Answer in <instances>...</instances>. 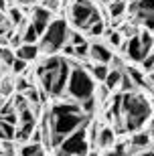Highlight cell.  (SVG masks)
I'll return each instance as SVG.
<instances>
[{"mask_svg": "<svg viewBox=\"0 0 154 156\" xmlns=\"http://www.w3.org/2000/svg\"><path fill=\"white\" fill-rule=\"evenodd\" d=\"M69 75H71V67L63 57H53L45 59L43 65L37 67V77L41 81V89L47 91L53 98L63 95V91L67 89L69 83Z\"/></svg>", "mask_w": 154, "mask_h": 156, "instance_id": "obj_2", "label": "cell"}, {"mask_svg": "<svg viewBox=\"0 0 154 156\" xmlns=\"http://www.w3.org/2000/svg\"><path fill=\"white\" fill-rule=\"evenodd\" d=\"M10 43L18 49V47H20V37H18V35H16V37H10Z\"/></svg>", "mask_w": 154, "mask_h": 156, "instance_id": "obj_40", "label": "cell"}, {"mask_svg": "<svg viewBox=\"0 0 154 156\" xmlns=\"http://www.w3.org/2000/svg\"><path fill=\"white\" fill-rule=\"evenodd\" d=\"M102 2H108V0H102Z\"/></svg>", "mask_w": 154, "mask_h": 156, "instance_id": "obj_46", "label": "cell"}, {"mask_svg": "<svg viewBox=\"0 0 154 156\" xmlns=\"http://www.w3.org/2000/svg\"><path fill=\"white\" fill-rule=\"evenodd\" d=\"M148 83L154 87V71H150V77H148Z\"/></svg>", "mask_w": 154, "mask_h": 156, "instance_id": "obj_41", "label": "cell"}, {"mask_svg": "<svg viewBox=\"0 0 154 156\" xmlns=\"http://www.w3.org/2000/svg\"><path fill=\"white\" fill-rule=\"evenodd\" d=\"M16 87H14V83H12L10 79H4L2 83H0V95H4V98H8V95H12V91H14Z\"/></svg>", "mask_w": 154, "mask_h": 156, "instance_id": "obj_28", "label": "cell"}, {"mask_svg": "<svg viewBox=\"0 0 154 156\" xmlns=\"http://www.w3.org/2000/svg\"><path fill=\"white\" fill-rule=\"evenodd\" d=\"M8 14H10V20L14 24H20V23H23V12L18 10V8H10V10H8Z\"/></svg>", "mask_w": 154, "mask_h": 156, "instance_id": "obj_34", "label": "cell"}, {"mask_svg": "<svg viewBox=\"0 0 154 156\" xmlns=\"http://www.w3.org/2000/svg\"><path fill=\"white\" fill-rule=\"evenodd\" d=\"M140 41H142L144 51L150 55V53H152V47H154V35L150 30H142V33H140Z\"/></svg>", "mask_w": 154, "mask_h": 156, "instance_id": "obj_24", "label": "cell"}, {"mask_svg": "<svg viewBox=\"0 0 154 156\" xmlns=\"http://www.w3.org/2000/svg\"><path fill=\"white\" fill-rule=\"evenodd\" d=\"M24 95H27V99L30 101V105L43 104V101H41V91H39V89H34V87H30L29 91H24Z\"/></svg>", "mask_w": 154, "mask_h": 156, "instance_id": "obj_25", "label": "cell"}, {"mask_svg": "<svg viewBox=\"0 0 154 156\" xmlns=\"http://www.w3.org/2000/svg\"><path fill=\"white\" fill-rule=\"evenodd\" d=\"M20 156H45L43 150V144H37V142H29L20 148Z\"/></svg>", "mask_w": 154, "mask_h": 156, "instance_id": "obj_17", "label": "cell"}, {"mask_svg": "<svg viewBox=\"0 0 154 156\" xmlns=\"http://www.w3.org/2000/svg\"><path fill=\"white\" fill-rule=\"evenodd\" d=\"M95 91V83H93L91 75L85 71V67H75L71 69L67 83V95L75 101H83L87 98H93Z\"/></svg>", "mask_w": 154, "mask_h": 156, "instance_id": "obj_4", "label": "cell"}, {"mask_svg": "<svg viewBox=\"0 0 154 156\" xmlns=\"http://www.w3.org/2000/svg\"><path fill=\"white\" fill-rule=\"evenodd\" d=\"M71 18L77 29H91L95 23H102V16L91 0H75L71 6Z\"/></svg>", "mask_w": 154, "mask_h": 156, "instance_id": "obj_7", "label": "cell"}, {"mask_svg": "<svg viewBox=\"0 0 154 156\" xmlns=\"http://www.w3.org/2000/svg\"><path fill=\"white\" fill-rule=\"evenodd\" d=\"M126 73L132 77V81L136 83V85H140V87H144V85H148V79L144 77V73L140 69H136V67H128L126 69Z\"/></svg>", "mask_w": 154, "mask_h": 156, "instance_id": "obj_20", "label": "cell"}, {"mask_svg": "<svg viewBox=\"0 0 154 156\" xmlns=\"http://www.w3.org/2000/svg\"><path fill=\"white\" fill-rule=\"evenodd\" d=\"M108 41L114 47H120L122 45V33H118V30H109L108 33Z\"/></svg>", "mask_w": 154, "mask_h": 156, "instance_id": "obj_29", "label": "cell"}, {"mask_svg": "<svg viewBox=\"0 0 154 156\" xmlns=\"http://www.w3.org/2000/svg\"><path fill=\"white\" fill-rule=\"evenodd\" d=\"M27 63L29 61H24V59H14V63H12V71L14 73H24V69H27Z\"/></svg>", "mask_w": 154, "mask_h": 156, "instance_id": "obj_31", "label": "cell"}, {"mask_svg": "<svg viewBox=\"0 0 154 156\" xmlns=\"http://www.w3.org/2000/svg\"><path fill=\"white\" fill-rule=\"evenodd\" d=\"M152 142H154V134H152Z\"/></svg>", "mask_w": 154, "mask_h": 156, "instance_id": "obj_45", "label": "cell"}, {"mask_svg": "<svg viewBox=\"0 0 154 156\" xmlns=\"http://www.w3.org/2000/svg\"><path fill=\"white\" fill-rule=\"evenodd\" d=\"M14 87H16V91H18V93H24V91H29L33 85H30L27 79H18L16 83H14Z\"/></svg>", "mask_w": 154, "mask_h": 156, "instance_id": "obj_35", "label": "cell"}, {"mask_svg": "<svg viewBox=\"0 0 154 156\" xmlns=\"http://www.w3.org/2000/svg\"><path fill=\"white\" fill-rule=\"evenodd\" d=\"M41 39V35H39V30L34 29V24L30 23V24H27V29H24V35H23V41L24 43H30V45H34L37 41Z\"/></svg>", "mask_w": 154, "mask_h": 156, "instance_id": "obj_22", "label": "cell"}, {"mask_svg": "<svg viewBox=\"0 0 154 156\" xmlns=\"http://www.w3.org/2000/svg\"><path fill=\"white\" fill-rule=\"evenodd\" d=\"M126 0H114V2H109V16L114 18H120L122 14L126 12Z\"/></svg>", "mask_w": 154, "mask_h": 156, "instance_id": "obj_21", "label": "cell"}, {"mask_svg": "<svg viewBox=\"0 0 154 156\" xmlns=\"http://www.w3.org/2000/svg\"><path fill=\"white\" fill-rule=\"evenodd\" d=\"M87 55H89V45H87V43H81V45L75 47V57L83 59V57H87Z\"/></svg>", "mask_w": 154, "mask_h": 156, "instance_id": "obj_30", "label": "cell"}, {"mask_svg": "<svg viewBox=\"0 0 154 156\" xmlns=\"http://www.w3.org/2000/svg\"><path fill=\"white\" fill-rule=\"evenodd\" d=\"M0 120H4V122H8V124H14V126H16L18 124V112L16 110L8 112V114H4V116H0Z\"/></svg>", "mask_w": 154, "mask_h": 156, "instance_id": "obj_33", "label": "cell"}, {"mask_svg": "<svg viewBox=\"0 0 154 156\" xmlns=\"http://www.w3.org/2000/svg\"><path fill=\"white\" fill-rule=\"evenodd\" d=\"M138 156H154V150H148V152H142V154H138Z\"/></svg>", "mask_w": 154, "mask_h": 156, "instance_id": "obj_42", "label": "cell"}, {"mask_svg": "<svg viewBox=\"0 0 154 156\" xmlns=\"http://www.w3.org/2000/svg\"><path fill=\"white\" fill-rule=\"evenodd\" d=\"M0 10H4V0H0Z\"/></svg>", "mask_w": 154, "mask_h": 156, "instance_id": "obj_44", "label": "cell"}, {"mask_svg": "<svg viewBox=\"0 0 154 156\" xmlns=\"http://www.w3.org/2000/svg\"><path fill=\"white\" fill-rule=\"evenodd\" d=\"M14 138H16L14 124H8V122L0 120V142H12Z\"/></svg>", "mask_w": 154, "mask_h": 156, "instance_id": "obj_15", "label": "cell"}, {"mask_svg": "<svg viewBox=\"0 0 154 156\" xmlns=\"http://www.w3.org/2000/svg\"><path fill=\"white\" fill-rule=\"evenodd\" d=\"M114 140H116L114 128H102V130H99V136H97V146L112 148V146H114Z\"/></svg>", "mask_w": 154, "mask_h": 156, "instance_id": "obj_14", "label": "cell"}, {"mask_svg": "<svg viewBox=\"0 0 154 156\" xmlns=\"http://www.w3.org/2000/svg\"><path fill=\"white\" fill-rule=\"evenodd\" d=\"M69 39H71V45H81V43H85V39L79 35V33H69Z\"/></svg>", "mask_w": 154, "mask_h": 156, "instance_id": "obj_37", "label": "cell"}, {"mask_svg": "<svg viewBox=\"0 0 154 156\" xmlns=\"http://www.w3.org/2000/svg\"><path fill=\"white\" fill-rule=\"evenodd\" d=\"M130 12L148 30H154V0H138L130 4Z\"/></svg>", "mask_w": 154, "mask_h": 156, "instance_id": "obj_8", "label": "cell"}, {"mask_svg": "<svg viewBox=\"0 0 154 156\" xmlns=\"http://www.w3.org/2000/svg\"><path fill=\"white\" fill-rule=\"evenodd\" d=\"M34 130H37V128H34V122H27V124H23L20 130H16V140H18V142H27V140H30V136H33Z\"/></svg>", "mask_w": 154, "mask_h": 156, "instance_id": "obj_18", "label": "cell"}, {"mask_svg": "<svg viewBox=\"0 0 154 156\" xmlns=\"http://www.w3.org/2000/svg\"><path fill=\"white\" fill-rule=\"evenodd\" d=\"M124 49L128 51V57L134 61V63H142L144 59L148 57V53L144 51V47H142V41H140V35H134L128 43L124 45Z\"/></svg>", "mask_w": 154, "mask_h": 156, "instance_id": "obj_9", "label": "cell"}, {"mask_svg": "<svg viewBox=\"0 0 154 156\" xmlns=\"http://www.w3.org/2000/svg\"><path fill=\"white\" fill-rule=\"evenodd\" d=\"M69 39V29L67 23L63 18H57L49 24V29L45 30V35L41 37V51L47 53V55H53L63 49L65 41Z\"/></svg>", "mask_w": 154, "mask_h": 156, "instance_id": "obj_5", "label": "cell"}, {"mask_svg": "<svg viewBox=\"0 0 154 156\" xmlns=\"http://www.w3.org/2000/svg\"><path fill=\"white\" fill-rule=\"evenodd\" d=\"M43 6H45V8H47V10H57V8H59V0H45V4H43Z\"/></svg>", "mask_w": 154, "mask_h": 156, "instance_id": "obj_38", "label": "cell"}, {"mask_svg": "<svg viewBox=\"0 0 154 156\" xmlns=\"http://www.w3.org/2000/svg\"><path fill=\"white\" fill-rule=\"evenodd\" d=\"M122 75H124V71H120V69H109V73H108V77H106V87H108L109 91L112 89H116V87H120V81H122Z\"/></svg>", "mask_w": 154, "mask_h": 156, "instance_id": "obj_16", "label": "cell"}, {"mask_svg": "<svg viewBox=\"0 0 154 156\" xmlns=\"http://www.w3.org/2000/svg\"><path fill=\"white\" fill-rule=\"evenodd\" d=\"M79 104H81V110H83L85 116H91L93 110H95V99L93 98H87V99H83V101H79Z\"/></svg>", "mask_w": 154, "mask_h": 156, "instance_id": "obj_27", "label": "cell"}, {"mask_svg": "<svg viewBox=\"0 0 154 156\" xmlns=\"http://www.w3.org/2000/svg\"><path fill=\"white\" fill-rule=\"evenodd\" d=\"M87 124V118L81 110V104H59L53 105L51 114H49V126H51V144L53 148H59L61 142L67 138L69 134H73L75 130H79Z\"/></svg>", "mask_w": 154, "mask_h": 156, "instance_id": "obj_1", "label": "cell"}, {"mask_svg": "<svg viewBox=\"0 0 154 156\" xmlns=\"http://www.w3.org/2000/svg\"><path fill=\"white\" fill-rule=\"evenodd\" d=\"M152 108L142 95L136 93H122V128L124 132H138L140 128L150 122Z\"/></svg>", "mask_w": 154, "mask_h": 156, "instance_id": "obj_3", "label": "cell"}, {"mask_svg": "<svg viewBox=\"0 0 154 156\" xmlns=\"http://www.w3.org/2000/svg\"><path fill=\"white\" fill-rule=\"evenodd\" d=\"M89 150V136L85 132V126L69 134L61 142L59 148H55V156H85Z\"/></svg>", "mask_w": 154, "mask_h": 156, "instance_id": "obj_6", "label": "cell"}, {"mask_svg": "<svg viewBox=\"0 0 154 156\" xmlns=\"http://www.w3.org/2000/svg\"><path fill=\"white\" fill-rule=\"evenodd\" d=\"M150 134H154V118H150Z\"/></svg>", "mask_w": 154, "mask_h": 156, "instance_id": "obj_43", "label": "cell"}, {"mask_svg": "<svg viewBox=\"0 0 154 156\" xmlns=\"http://www.w3.org/2000/svg\"><path fill=\"white\" fill-rule=\"evenodd\" d=\"M89 57L93 59V63H103V65H108V63H112L114 53L109 51L106 45H99V43H95V45H89Z\"/></svg>", "mask_w": 154, "mask_h": 156, "instance_id": "obj_11", "label": "cell"}, {"mask_svg": "<svg viewBox=\"0 0 154 156\" xmlns=\"http://www.w3.org/2000/svg\"><path fill=\"white\" fill-rule=\"evenodd\" d=\"M89 35H91V37L103 35V20H102V23H95V24H93L91 29H89Z\"/></svg>", "mask_w": 154, "mask_h": 156, "instance_id": "obj_36", "label": "cell"}, {"mask_svg": "<svg viewBox=\"0 0 154 156\" xmlns=\"http://www.w3.org/2000/svg\"><path fill=\"white\" fill-rule=\"evenodd\" d=\"M30 23L34 24V29L39 30V35L43 37L45 30L49 29V24L53 23L51 20V10H47L45 6H37V8H33V20H30Z\"/></svg>", "mask_w": 154, "mask_h": 156, "instance_id": "obj_10", "label": "cell"}, {"mask_svg": "<svg viewBox=\"0 0 154 156\" xmlns=\"http://www.w3.org/2000/svg\"><path fill=\"white\" fill-rule=\"evenodd\" d=\"M150 142H152V136H150V132H138L132 136L130 140V146L134 148V150H144V148H148Z\"/></svg>", "mask_w": 154, "mask_h": 156, "instance_id": "obj_13", "label": "cell"}, {"mask_svg": "<svg viewBox=\"0 0 154 156\" xmlns=\"http://www.w3.org/2000/svg\"><path fill=\"white\" fill-rule=\"evenodd\" d=\"M89 71H91V75L95 77V79L106 81V77H108V73H109V67L103 65V63H95L93 67H89Z\"/></svg>", "mask_w": 154, "mask_h": 156, "instance_id": "obj_23", "label": "cell"}, {"mask_svg": "<svg viewBox=\"0 0 154 156\" xmlns=\"http://www.w3.org/2000/svg\"><path fill=\"white\" fill-rule=\"evenodd\" d=\"M14 53H16L18 59H24V61H34V59H37V55H39V47H37V45H30V43H24V45H20Z\"/></svg>", "mask_w": 154, "mask_h": 156, "instance_id": "obj_12", "label": "cell"}, {"mask_svg": "<svg viewBox=\"0 0 154 156\" xmlns=\"http://www.w3.org/2000/svg\"><path fill=\"white\" fill-rule=\"evenodd\" d=\"M14 59H16V53H12L6 47H0V67H12Z\"/></svg>", "mask_w": 154, "mask_h": 156, "instance_id": "obj_19", "label": "cell"}, {"mask_svg": "<svg viewBox=\"0 0 154 156\" xmlns=\"http://www.w3.org/2000/svg\"><path fill=\"white\" fill-rule=\"evenodd\" d=\"M134 85H136V83L132 81V77L128 75V73H124V75H122V81H120V89L124 93H128V91H132V89H134Z\"/></svg>", "mask_w": 154, "mask_h": 156, "instance_id": "obj_26", "label": "cell"}, {"mask_svg": "<svg viewBox=\"0 0 154 156\" xmlns=\"http://www.w3.org/2000/svg\"><path fill=\"white\" fill-rule=\"evenodd\" d=\"M61 51H63V55H75V45H71V43L67 45V43H65Z\"/></svg>", "mask_w": 154, "mask_h": 156, "instance_id": "obj_39", "label": "cell"}, {"mask_svg": "<svg viewBox=\"0 0 154 156\" xmlns=\"http://www.w3.org/2000/svg\"><path fill=\"white\" fill-rule=\"evenodd\" d=\"M142 69H144V71H148V73H150V71H154V51L142 61Z\"/></svg>", "mask_w": 154, "mask_h": 156, "instance_id": "obj_32", "label": "cell"}]
</instances>
